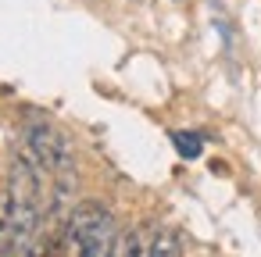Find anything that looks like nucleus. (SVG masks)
<instances>
[{"mask_svg":"<svg viewBox=\"0 0 261 257\" xmlns=\"http://www.w3.org/2000/svg\"><path fill=\"white\" fill-rule=\"evenodd\" d=\"M8 236H11V250L25 253L29 246H36V232L43 221V179H40V164L29 154H18L11 164V179H8Z\"/></svg>","mask_w":261,"mask_h":257,"instance_id":"f257e3e1","label":"nucleus"},{"mask_svg":"<svg viewBox=\"0 0 261 257\" xmlns=\"http://www.w3.org/2000/svg\"><path fill=\"white\" fill-rule=\"evenodd\" d=\"M115 218L100 200H86L68 214L65 225V257H115Z\"/></svg>","mask_w":261,"mask_h":257,"instance_id":"f03ea898","label":"nucleus"},{"mask_svg":"<svg viewBox=\"0 0 261 257\" xmlns=\"http://www.w3.org/2000/svg\"><path fill=\"white\" fill-rule=\"evenodd\" d=\"M25 154H29L40 168H47L50 175H65V172H72V164H75L68 136H65L58 125L43 122V118H33V122L25 125Z\"/></svg>","mask_w":261,"mask_h":257,"instance_id":"7ed1b4c3","label":"nucleus"},{"mask_svg":"<svg viewBox=\"0 0 261 257\" xmlns=\"http://www.w3.org/2000/svg\"><path fill=\"white\" fill-rule=\"evenodd\" d=\"M143 257H182V246H179V232H175V229H158Z\"/></svg>","mask_w":261,"mask_h":257,"instance_id":"20e7f679","label":"nucleus"},{"mask_svg":"<svg viewBox=\"0 0 261 257\" xmlns=\"http://www.w3.org/2000/svg\"><path fill=\"white\" fill-rule=\"evenodd\" d=\"M172 147L179 150L182 161H197V157L204 154V139H200V132H172Z\"/></svg>","mask_w":261,"mask_h":257,"instance_id":"39448f33","label":"nucleus"},{"mask_svg":"<svg viewBox=\"0 0 261 257\" xmlns=\"http://www.w3.org/2000/svg\"><path fill=\"white\" fill-rule=\"evenodd\" d=\"M11 236H8V196H0V257H11Z\"/></svg>","mask_w":261,"mask_h":257,"instance_id":"423d86ee","label":"nucleus"},{"mask_svg":"<svg viewBox=\"0 0 261 257\" xmlns=\"http://www.w3.org/2000/svg\"><path fill=\"white\" fill-rule=\"evenodd\" d=\"M18 257H40V250H36V246H29V250H25V253H18Z\"/></svg>","mask_w":261,"mask_h":257,"instance_id":"0eeeda50","label":"nucleus"}]
</instances>
